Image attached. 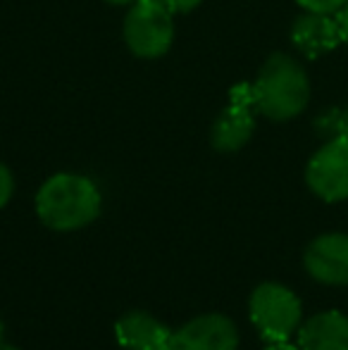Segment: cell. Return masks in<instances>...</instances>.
Here are the masks:
<instances>
[{
	"mask_svg": "<svg viewBox=\"0 0 348 350\" xmlns=\"http://www.w3.org/2000/svg\"><path fill=\"white\" fill-rule=\"evenodd\" d=\"M34 203L43 226L70 234L98 219L103 210V193L91 176L60 172L43 181Z\"/></svg>",
	"mask_w": 348,
	"mask_h": 350,
	"instance_id": "cell-1",
	"label": "cell"
},
{
	"mask_svg": "<svg viewBox=\"0 0 348 350\" xmlns=\"http://www.w3.org/2000/svg\"><path fill=\"white\" fill-rule=\"evenodd\" d=\"M256 110L272 122L298 117L310 100V79L298 60L286 53H274L265 60L256 81Z\"/></svg>",
	"mask_w": 348,
	"mask_h": 350,
	"instance_id": "cell-2",
	"label": "cell"
},
{
	"mask_svg": "<svg viewBox=\"0 0 348 350\" xmlns=\"http://www.w3.org/2000/svg\"><path fill=\"white\" fill-rule=\"evenodd\" d=\"M248 317L263 341H289L301 327L303 305L289 286L265 281L248 298Z\"/></svg>",
	"mask_w": 348,
	"mask_h": 350,
	"instance_id": "cell-3",
	"label": "cell"
},
{
	"mask_svg": "<svg viewBox=\"0 0 348 350\" xmlns=\"http://www.w3.org/2000/svg\"><path fill=\"white\" fill-rule=\"evenodd\" d=\"M126 48L141 60H158L172 48L174 14L158 0H136L122 27Z\"/></svg>",
	"mask_w": 348,
	"mask_h": 350,
	"instance_id": "cell-4",
	"label": "cell"
},
{
	"mask_svg": "<svg viewBox=\"0 0 348 350\" xmlns=\"http://www.w3.org/2000/svg\"><path fill=\"white\" fill-rule=\"evenodd\" d=\"M306 184L325 203L348 198V139H330L308 160Z\"/></svg>",
	"mask_w": 348,
	"mask_h": 350,
	"instance_id": "cell-5",
	"label": "cell"
},
{
	"mask_svg": "<svg viewBox=\"0 0 348 350\" xmlns=\"http://www.w3.org/2000/svg\"><path fill=\"white\" fill-rule=\"evenodd\" d=\"M170 350H239V329L222 312L198 314L174 329Z\"/></svg>",
	"mask_w": 348,
	"mask_h": 350,
	"instance_id": "cell-6",
	"label": "cell"
},
{
	"mask_svg": "<svg viewBox=\"0 0 348 350\" xmlns=\"http://www.w3.org/2000/svg\"><path fill=\"white\" fill-rule=\"evenodd\" d=\"M303 267L317 284L348 286V234H322L306 248Z\"/></svg>",
	"mask_w": 348,
	"mask_h": 350,
	"instance_id": "cell-7",
	"label": "cell"
},
{
	"mask_svg": "<svg viewBox=\"0 0 348 350\" xmlns=\"http://www.w3.org/2000/svg\"><path fill=\"white\" fill-rule=\"evenodd\" d=\"M291 43L308 60L332 53L339 43H344L336 14L303 12L291 27Z\"/></svg>",
	"mask_w": 348,
	"mask_h": 350,
	"instance_id": "cell-8",
	"label": "cell"
},
{
	"mask_svg": "<svg viewBox=\"0 0 348 350\" xmlns=\"http://www.w3.org/2000/svg\"><path fill=\"white\" fill-rule=\"evenodd\" d=\"M115 338L124 350H170L172 329L146 310H129L115 322Z\"/></svg>",
	"mask_w": 348,
	"mask_h": 350,
	"instance_id": "cell-9",
	"label": "cell"
},
{
	"mask_svg": "<svg viewBox=\"0 0 348 350\" xmlns=\"http://www.w3.org/2000/svg\"><path fill=\"white\" fill-rule=\"evenodd\" d=\"M256 107L229 103L210 129V143L219 152H237L253 139L256 131Z\"/></svg>",
	"mask_w": 348,
	"mask_h": 350,
	"instance_id": "cell-10",
	"label": "cell"
},
{
	"mask_svg": "<svg viewBox=\"0 0 348 350\" xmlns=\"http://www.w3.org/2000/svg\"><path fill=\"white\" fill-rule=\"evenodd\" d=\"M296 334L301 350H348V317L339 310L312 314Z\"/></svg>",
	"mask_w": 348,
	"mask_h": 350,
	"instance_id": "cell-11",
	"label": "cell"
},
{
	"mask_svg": "<svg viewBox=\"0 0 348 350\" xmlns=\"http://www.w3.org/2000/svg\"><path fill=\"white\" fill-rule=\"evenodd\" d=\"M315 129L325 141L348 139V110H344V107H330V110L320 112L315 120Z\"/></svg>",
	"mask_w": 348,
	"mask_h": 350,
	"instance_id": "cell-12",
	"label": "cell"
},
{
	"mask_svg": "<svg viewBox=\"0 0 348 350\" xmlns=\"http://www.w3.org/2000/svg\"><path fill=\"white\" fill-rule=\"evenodd\" d=\"M306 12H320V14H336L348 0H296Z\"/></svg>",
	"mask_w": 348,
	"mask_h": 350,
	"instance_id": "cell-13",
	"label": "cell"
},
{
	"mask_svg": "<svg viewBox=\"0 0 348 350\" xmlns=\"http://www.w3.org/2000/svg\"><path fill=\"white\" fill-rule=\"evenodd\" d=\"M14 196V174L5 162H0V210L8 208V203Z\"/></svg>",
	"mask_w": 348,
	"mask_h": 350,
	"instance_id": "cell-14",
	"label": "cell"
},
{
	"mask_svg": "<svg viewBox=\"0 0 348 350\" xmlns=\"http://www.w3.org/2000/svg\"><path fill=\"white\" fill-rule=\"evenodd\" d=\"M158 3H163L172 14H186V12H193L203 0H158Z\"/></svg>",
	"mask_w": 348,
	"mask_h": 350,
	"instance_id": "cell-15",
	"label": "cell"
},
{
	"mask_svg": "<svg viewBox=\"0 0 348 350\" xmlns=\"http://www.w3.org/2000/svg\"><path fill=\"white\" fill-rule=\"evenodd\" d=\"M336 22H339V29H341V38H344V43L348 46V3L336 12Z\"/></svg>",
	"mask_w": 348,
	"mask_h": 350,
	"instance_id": "cell-16",
	"label": "cell"
},
{
	"mask_svg": "<svg viewBox=\"0 0 348 350\" xmlns=\"http://www.w3.org/2000/svg\"><path fill=\"white\" fill-rule=\"evenodd\" d=\"M265 350H301L298 343H289V341H269Z\"/></svg>",
	"mask_w": 348,
	"mask_h": 350,
	"instance_id": "cell-17",
	"label": "cell"
},
{
	"mask_svg": "<svg viewBox=\"0 0 348 350\" xmlns=\"http://www.w3.org/2000/svg\"><path fill=\"white\" fill-rule=\"evenodd\" d=\"M105 3H112V5H131L136 0H105Z\"/></svg>",
	"mask_w": 348,
	"mask_h": 350,
	"instance_id": "cell-18",
	"label": "cell"
},
{
	"mask_svg": "<svg viewBox=\"0 0 348 350\" xmlns=\"http://www.w3.org/2000/svg\"><path fill=\"white\" fill-rule=\"evenodd\" d=\"M0 350H22V348H17V346H10V343H0Z\"/></svg>",
	"mask_w": 348,
	"mask_h": 350,
	"instance_id": "cell-19",
	"label": "cell"
},
{
	"mask_svg": "<svg viewBox=\"0 0 348 350\" xmlns=\"http://www.w3.org/2000/svg\"><path fill=\"white\" fill-rule=\"evenodd\" d=\"M3 336H5V324L0 322V343H3Z\"/></svg>",
	"mask_w": 348,
	"mask_h": 350,
	"instance_id": "cell-20",
	"label": "cell"
}]
</instances>
